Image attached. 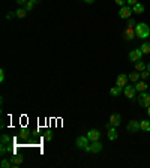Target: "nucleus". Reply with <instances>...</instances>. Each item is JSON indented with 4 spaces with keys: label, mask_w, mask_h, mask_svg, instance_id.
Returning <instances> with one entry per match:
<instances>
[{
    "label": "nucleus",
    "mask_w": 150,
    "mask_h": 168,
    "mask_svg": "<svg viewBox=\"0 0 150 168\" xmlns=\"http://www.w3.org/2000/svg\"><path fill=\"white\" fill-rule=\"evenodd\" d=\"M12 143V137L11 135H8V134H3L2 135V144H11Z\"/></svg>",
    "instance_id": "22"
},
{
    "label": "nucleus",
    "mask_w": 150,
    "mask_h": 168,
    "mask_svg": "<svg viewBox=\"0 0 150 168\" xmlns=\"http://www.w3.org/2000/svg\"><path fill=\"white\" fill-rule=\"evenodd\" d=\"M107 135H108V140H110V141H114V140H117V137H119V134H117V129L114 128V126L108 129Z\"/></svg>",
    "instance_id": "15"
},
{
    "label": "nucleus",
    "mask_w": 150,
    "mask_h": 168,
    "mask_svg": "<svg viewBox=\"0 0 150 168\" xmlns=\"http://www.w3.org/2000/svg\"><path fill=\"white\" fill-rule=\"evenodd\" d=\"M108 122L114 126V128H117L120 123H122V116L119 114V113H113V114L110 116V119H108Z\"/></svg>",
    "instance_id": "10"
},
{
    "label": "nucleus",
    "mask_w": 150,
    "mask_h": 168,
    "mask_svg": "<svg viewBox=\"0 0 150 168\" xmlns=\"http://www.w3.org/2000/svg\"><path fill=\"white\" fill-rule=\"evenodd\" d=\"M147 71H149V72H150V63H149V65H147Z\"/></svg>",
    "instance_id": "38"
},
{
    "label": "nucleus",
    "mask_w": 150,
    "mask_h": 168,
    "mask_svg": "<svg viewBox=\"0 0 150 168\" xmlns=\"http://www.w3.org/2000/svg\"><path fill=\"white\" fill-rule=\"evenodd\" d=\"M90 140L87 135H80V137H77V140H75V146H77V149H81V150H86V149L89 147L90 144Z\"/></svg>",
    "instance_id": "2"
},
{
    "label": "nucleus",
    "mask_w": 150,
    "mask_h": 168,
    "mask_svg": "<svg viewBox=\"0 0 150 168\" xmlns=\"http://www.w3.org/2000/svg\"><path fill=\"white\" fill-rule=\"evenodd\" d=\"M14 17H17V14L15 12H8L6 14V20H12Z\"/></svg>",
    "instance_id": "31"
},
{
    "label": "nucleus",
    "mask_w": 150,
    "mask_h": 168,
    "mask_svg": "<svg viewBox=\"0 0 150 168\" xmlns=\"http://www.w3.org/2000/svg\"><path fill=\"white\" fill-rule=\"evenodd\" d=\"M137 3H138V0H126V5H128V6H134V5H137Z\"/></svg>",
    "instance_id": "29"
},
{
    "label": "nucleus",
    "mask_w": 150,
    "mask_h": 168,
    "mask_svg": "<svg viewBox=\"0 0 150 168\" xmlns=\"http://www.w3.org/2000/svg\"><path fill=\"white\" fill-rule=\"evenodd\" d=\"M132 8L128 6V5H125V6H120V11H119V18H122V20H128L131 18V15H132Z\"/></svg>",
    "instance_id": "7"
},
{
    "label": "nucleus",
    "mask_w": 150,
    "mask_h": 168,
    "mask_svg": "<svg viewBox=\"0 0 150 168\" xmlns=\"http://www.w3.org/2000/svg\"><path fill=\"white\" fill-rule=\"evenodd\" d=\"M143 51H141V48H135V50H132L129 53V62H132V63H137V62H140L141 59H143Z\"/></svg>",
    "instance_id": "6"
},
{
    "label": "nucleus",
    "mask_w": 150,
    "mask_h": 168,
    "mask_svg": "<svg viewBox=\"0 0 150 168\" xmlns=\"http://www.w3.org/2000/svg\"><path fill=\"white\" fill-rule=\"evenodd\" d=\"M33 6H35V3H32V2H30V0H29L27 3H26V5H24V8H26V11H27V12H30V11H32V9H33Z\"/></svg>",
    "instance_id": "26"
},
{
    "label": "nucleus",
    "mask_w": 150,
    "mask_h": 168,
    "mask_svg": "<svg viewBox=\"0 0 150 168\" xmlns=\"http://www.w3.org/2000/svg\"><path fill=\"white\" fill-rule=\"evenodd\" d=\"M3 81H5V71L0 69V83H3Z\"/></svg>",
    "instance_id": "33"
},
{
    "label": "nucleus",
    "mask_w": 150,
    "mask_h": 168,
    "mask_svg": "<svg viewBox=\"0 0 150 168\" xmlns=\"http://www.w3.org/2000/svg\"><path fill=\"white\" fill-rule=\"evenodd\" d=\"M140 126H141V131L150 132V120H141L140 122Z\"/></svg>",
    "instance_id": "19"
},
{
    "label": "nucleus",
    "mask_w": 150,
    "mask_h": 168,
    "mask_svg": "<svg viewBox=\"0 0 150 168\" xmlns=\"http://www.w3.org/2000/svg\"><path fill=\"white\" fill-rule=\"evenodd\" d=\"M137 101L141 107L147 108L150 105V93H146V92H140V95L137 96Z\"/></svg>",
    "instance_id": "4"
},
{
    "label": "nucleus",
    "mask_w": 150,
    "mask_h": 168,
    "mask_svg": "<svg viewBox=\"0 0 150 168\" xmlns=\"http://www.w3.org/2000/svg\"><path fill=\"white\" fill-rule=\"evenodd\" d=\"M147 116H149V117H150V105H149V107H147Z\"/></svg>",
    "instance_id": "37"
},
{
    "label": "nucleus",
    "mask_w": 150,
    "mask_h": 168,
    "mask_svg": "<svg viewBox=\"0 0 150 168\" xmlns=\"http://www.w3.org/2000/svg\"><path fill=\"white\" fill-rule=\"evenodd\" d=\"M122 92H123L122 87H119V86H114V87L110 89V95H111V96H119Z\"/></svg>",
    "instance_id": "20"
},
{
    "label": "nucleus",
    "mask_w": 150,
    "mask_h": 168,
    "mask_svg": "<svg viewBox=\"0 0 150 168\" xmlns=\"http://www.w3.org/2000/svg\"><path fill=\"white\" fill-rule=\"evenodd\" d=\"M123 93H125V96H126L129 101H134V99L137 98V89H135V86H131V84L125 86V87H123Z\"/></svg>",
    "instance_id": "5"
},
{
    "label": "nucleus",
    "mask_w": 150,
    "mask_h": 168,
    "mask_svg": "<svg viewBox=\"0 0 150 168\" xmlns=\"http://www.w3.org/2000/svg\"><path fill=\"white\" fill-rule=\"evenodd\" d=\"M23 161H24V156H21V155H17V153H14V155L11 156V162H12V165H14V167H17V165H21V164H23Z\"/></svg>",
    "instance_id": "13"
},
{
    "label": "nucleus",
    "mask_w": 150,
    "mask_h": 168,
    "mask_svg": "<svg viewBox=\"0 0 150 168\" xmlns=\"http://www.w3.org/2000/svg\"><path fill=\"white\" fill-rule=\"evenodd\" d=\"M27 2H29V0H17V3H18L20 6H24V5H26Z\"/></svg>",
    "instance_id": "34"
},
{
    "label": "nucleus",
    "mask_w": 150,
    "mask_h": 168,
    "mask_svg": "<svg viewBox=\"0 0 150 168\" xmlns=\"http://www.w3.org/2000/svg\"><path fill=\"white\" fill-rule=\"evenodd\" d=\"M126 128H128V131L131 134H137L138 131H141V126H140V122L138 120H131Z\"/></svg>",
    "instance_id": "9"
},
{
    "label": "nucleus",
    "mask_w": 150,
    "mask_h": 168,
    "mask_svg": "<svg viewBox=\"0 0 150 168\" xmlns=\"http://www.w3.org/2000/svg\"><path fill=\"white\" fill-rule=\"evenodd\" d=\"M84 3H87V5H93V3H95V0H84Z\"/></svg>",
    "instance_id": "35"
},
{
    "label": "nucleus",
    "mask_w": 150,
    "mask_h": 168,
    "mask_svg": "<svg viewBox=\"0 0 150 168\" xmlns=\"http://www.w3.org/2000/svg\"><path fill=\"white\" fill-rule=\"evenodd\" d=\"M135 89H137V92H146L149 89V84L146 83V80H138L135 83Z\"/></svg>",
    "instance_id": "12"
},
{
    "label": "nucleus",
    "mask_w": 150,
    "mask_h": 168,
    "mask_svg": "<svg viewBox=\"0 0 150 168\" xmlns=\"http://www.w3.org/2000/svg\"><path fill=\"white\" fill-rule=\"evenodd\" d=\"M128 81H129V77L126 74H119L116 78V86H119V87H125V86H128Z\"/></svg>",
    "instance_id": "8"
},
{
    "label": "nucleus",
    "mask_w": 150,
    "mask_h": 168,
    "mask_svg": "<svg viewBox=\"0 0 150 168\" xmlns=\"http://www.w3.org/2000/svg\"><path fill=\"white\" fill-rule=\"evenodd\" d=\"M149 38H150V36H149Z\"/></svg>",
    "instance_id": "39"
},
{
    "label": "nucleus",
    "mask_w": 150,
    "mask_h": 168,
    "mask_svg": "<svg viewBox=\"0 0 150 168\" xmlns=\"http://www.w3.org/2000/svg\"><path fill=\"white\" fill-rule=\"evenodd\" d=\"M32 3H35V5H38V3H41V0H30Z\"/></svg>",
    "instance_id": "36"
},
{
    "label": "nucleus",
    "mask_w": 150,
    "mask_h": 168,
    "mask_svg": "<svg viewBox=\"0 0 150 168\" xmlns=\"http://www.w3.org/2000/svg\"><path fill=\"white\" fill-rule=\"evenodd\" d=\"M140 78H141L140 72H132V74H129V81H132V83H137Z\"/></svg>",
    "instance_id": "24"
},
{
    "label": "nucleus",
    "mask_w": 150,
    "mask_h": 168,
    "mask_svg": "<svg viewBox=\"0 0 150 168\" xmlns=\"http://www.w3.org/2000/svg\"><path fill=\"white\" fill-rule=\"evenodd\" d=\"M87 137H89L90 141H98L99 138H101V132L98 131V129H90L89 132H87Z\"/></svg>",
    "instance_id": "11"
},
{
    "label": "nucleus",
    "mask_w": 150,
    "mask_h": 168,
    "mask_svg": "<svg viewBox=\"0 0 150 168\" xmlns=\"http://www.w3.org/2000/svg\"><path fill=\"white\" fill-rule=\"evenodd\" d=\"M135 24H137V21L134 20L132 17H131V18H128V26H129V27H135Z\"/></svg>",
    "instance_id": "28"
},
{
    "label": "nucleus",
    "mask_w": 150,
    "mask_h": 168,
    "mask_svg": "<svg viewBox=\"0 0 150 168\" xmlns=\"http://www.w3.org/2000/svg\"><path fill=\"white\" fill-rule=\"evenodd\" d=\"M146 69H147V65H146L143 60H140V62H137L135 63V71L137 72H143V71H146Z\"/></svg>",
    "instance_id": "18"
},
{
    "label": "nucleus",
    "mask_w": 150,
    "mask_h": 168,
    "mask_svg": "<svg viewBox=\"0 0 150 168\" xmlns=\"http://www.w3.org/2000/svg\"><path fill=\"white\" fill-rule=\"evenodd\" d=\"M135 29H132V27H128V30L125 32V39L126 41H132L135 38Z\"/></svg>",
    "instance_id": "14"
},
{
    "label": "nucleus",
    "mask_w": 150,
    "mask_h": 168,
    "mask_svg": "<svg viewBox=\"0 0 150 168\" xmlns=\"http://www.w3.org/2000/svg\"><path fill=\"white\" fill-rule=\"evenodd\" d=\"M144 11H146V8H144V5L143 3H140V2L132 6V12L134 14H144Z\"/></svg>",
    "instance_id": "16"
},
{
    "label": "nucleus",
    "mask_w": 150,
    "mask_h": 168,
    "mask_svg": "<svg viewBox=\"0 0 150 168\" xmlns=\"http://www.w3.org/2000/svg\"><path fill=\"white\" fill-rule=\"evenodd\" d=\"M134 29H135L137 38H140V39H146L150 36V27L146 23H137Z\"/></svg>",
    "instance_id": "1"
},
{
    "label": "nucleus",
    "mask_w": 150,
    "mask_h": 168,
    "mask_svg": "<svg viewBox=\"0 0 150 168\" xmlns=\"http://www.w3.org/2000/svg\"><path fill=\"white\" fill-rule=\"evenodd\" d=\"M18 138H20V140H29V138H30V131L23 128L20 132H18Z\"/></svg>",
    "instance_id": "17"
},
{
    "label": "nucleus",
    "mask_w": 150,
    "mask_h": 168,
    "mask_svg": "<svg viewBox=\"0 0 150 168\" xmlns=\"http://www.w3.org/2000/svg\"><path fill=\"white\" fill-rule=\"evenodd\" d=\"M140 75H141V80H147L150 77V72L146 69V71H143V72H140Z\"/></svg>",
    "instance_id": "27"
},
{
    "label": "nucleus",
    "mask_w": 150,
    "mask_h": 168,
    "mask_svg": "<svg viewBox=\"0 0 150 168\" xmlns=\"http://www.w3.org/2000/svg\"><path fill=\"white\" fill-rule=\"evenodd\" d=\"M0 167H2V168H11V167H12V162L6 161V159H2V162H0Z\"/></svg>",
    "instance_id": "25"
},
{
    "label": "nucleus",
    "mask_w": 150,
    "mask_h": 168,
    "mask_svg": "<svg viewBox=\"0 0 150 168\" xmlns=\"http://www.w3.org/2000/svg\"><path fill=\"white\" fill-rule=\"evenodd\" d=\"M102 149H104V146H102V143L99 141H92L89 144V147L86 149L84 152H87V153H99V152H102Z\"/></svg>",
    "instance_id": "3"
},
{
    "label": "nucleus",
    "mask_w": 150,
    "mask_h": 168,
    "mask_svg": "<svg viewBox=\"0 0 150 168\" xmlns=\"http://www.w3.org/2000/svg\"><path fill=\"white\" fill-rule=\"evenodd\" d=\"M141 51H143V54H150V42L141 44Z\"/></svg>",
    "instance_id": "23"
},
{
    "label": "nucleus",
    "mask_w": 150,
    "mask_h": 168,
    "mask_svg": "<svg viewBox=\"0 0 150 168\" xmlns=\"http://www.w3.org/2000/svg\"><path fill=\"white\" fill-rule=\"evenodd\" d=\"M44 137H45V140H47V141H51V140H53V134H51V132H45Z\"/></svg>",
    "instance_id": "30"
},
{
    "label": "nucleus",
    "mask_w": 150,
    "mask_h": 168,
    "mask_svg": "<svg viewBox=\"0 0 150 168\" xmlns=\"http://www.w3.org/2000/svg\"><path fill=\"white\" fill-rule=\"evenodd\" d=\"M116 2V5H119V6H125L126 5V0H114Z\"/></svg>",
    "instance_id": "32"
},
{
    "label": "nucleus",
    "mask_w": 150,
    "mask_h": 168,
    "mask_svg": "<svg viewBox=\"0 0 150 168\" xmlns=\"http://www.w3.org/2000/svg\"><path fill=\"white\" fill-rule=\"evenodd\" d=\"M15 14H17V17H18V18H24V17L27 15V11H26V8L24 6H21L18 11H15Z\"/></svg>",
    "instance_id": "21"
}]
</instances>
